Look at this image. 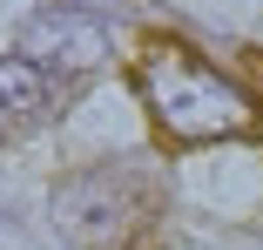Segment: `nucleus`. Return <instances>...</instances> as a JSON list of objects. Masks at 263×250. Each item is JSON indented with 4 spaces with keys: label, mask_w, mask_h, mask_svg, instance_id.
<instances>
[{
    "label": "nucleus",
    "mask_w": 263,
    "mask_h": 250,
    "mask_svg": "<svg viewBox=\"0 0 263 250\" xmlns=\"http://www.w3.org/2000/svg\"><path fill=\"white\" fill-rule=\"evenodd\" d=\"M142 109L169 149H209V142H250L263 129V102L243 95L216 61H202L189 41L148 34L128 68Z\"/></svg>",
    "instance_id": "1"
},
{
    "label": "nucleus",
    "mask_w": 263,
    "mask_h": 250,
    "mask_svg": "<svg viewBox=\"0 0 263 250\" xmlns=\"http://www.w3.org/2000/svg\"><path fill=\"white\" fill-rule=\"evenodd\" d=\"M61 109V81L34 68L27 55H0V142H14L27 129H41Z\"/></svg>",
    "instance_id": "4"
},
{
    "label": "nucleus",
    "mask_w": 263,
    "mask_h": 250,
    "mask_svg": "<svg viewBox=\"0 0 263 250\" xmlns=\"http://www.w3.org/2000/svg\"><path fill=\"white\" fill-rule=\"evenodd\" d=\"M54 230L74 250H148L162 223V183L135 163H95L54 183Z\"/></svg>",
    "instance_id": "2"
},
{
    "label": "nucleus",
    "mask_w": 263,
    "mask_h": 250,
    "mask_svg": "<svg viewBox=\"0 0 263 250\" xmlns=\"http://www.w3.org/2000/svg\"><path fill=\"white\" fill-rule=\"evenodd\" d=\"M21 55L34 61V68H47L54 81H81V75H95L101 61H108V27H101L95 14H81V7H41V14H27V27H21Z\"/></svg>",
    "instance_id": "3"
}]
</instances>
